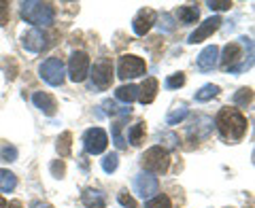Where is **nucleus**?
Instances as JSON below:
<instances>
[{
    "mask_svg": "<svg viewBox=\"0 0 255 208\" xmlns=\"http://www.w3.org/2000/svg\"><path fill=\"white\" fill-rule=\"evenodd\" d=\"M219 134L228 140H241L247 132V117L236 108H221L215 119Z\"/></svg>",
    "mask_w": 255,
    "mask_h": 208,
    "instance_id": "1",
    "label": "nucleus"
},
{
    "mask_svg": "<svg viewBox=\"0 0 255 208\" xmlns=\"http://www.w3.org/2000/svg\"><path fill=\"white\" fill-rule=\"evenodd\" d=\"M21 17L34 26H51L55 19V11L49 2H38V0H28L21 4Z\"/></svg>",
    "mask_w": 255,
    "mask_h": 208,
    "instance_id": "2",
    "label": "nucleus"
},
{
    "mask_svg": "<svg viewBox=\"0 0 255 208\" xmlns=\"http://www.w3.org/2000/svg\"><path fill=\"white\" fill-rule=\"evenodd\" d=\"M140 164L149 174H164L170 168V155L164 147H151L140 157Z\"/></svg>",
    "mask_w": 255,
    "mask_h": 208,
    "instance_id": "3",
    "label": "nucleus"
},
{
    "mask_svg": "<svg viewBox=\"0 0 255 208\" xmlns=\"http://www.w3.org/2000/svg\"><path fill=\"white\" fill-rule=\"evenodd\" d=\"M147 73V64L138 55H122L117 64V77L128 81V79H136Z\"/></svg>",
    "mask_w": 255,
    "mask_h": 208,
    "instance_id": "4",
    "label": "nucleus"
},
{
    "mask_svg": "<svg viewBox=\"0 0 255 208\" xmlns=\"http://www.w3.org/2000/svg\"><path fill=\"white\" fill-rule=\"evenodd\" d=\"M38 73H41V79H43L47 85L60 87L64 83V62L60 58H47L41 64Z\"/></svg>",
    "mask_w": 255,
    "mask_h": 208,
    "instance_id": "5",
    "label": "nucleus"
},
{
    "mask_svg": "<svg viewBox=\"0 0 255 208\" xmlns=\"http://www.w3.org/2000/svg\"><path fill=\"white\" fill-rule=\"evenodd\" d=\"M90 75V55L85 51H75L68 60V77L73 83H83Z\"/></svg>",
    "mask_w": 255,
    "mask_h": 208,
    "instance_id": "6",
    "label": "nucleus"
},
{
    "mask_svg": "<svg viewBox=\"0 0 255 208\" xmlns=\"http://www.w3.org/2000/svg\"><path fill=\"white\" fill-rule=\"evenodd\" d=\"M109 145V136L102 127H90L85 134H83V149L85 153L90 155H100L105 153V149Z\"/></svg>",
    "mask_w": 255,
    "mask_h": 208,
    "instance_id": "7",
    "label": "nucleus"
},
{
    "mask_svg": "<svg viewBox=\"0 0 255 208\" xmlns=\"http://www.w3.org/2000/svg\"><path fill=\"white\" fill-rule=\"evenodd\" d=\"M92 85L96 90H107L113 83V64L107 58H100L98 62H94V68H92Z\"/></svg>",
    "mask_w": 255,
    "mask_h": 208,
    "instance_id": "8",
    "label": "nucleus"
},
{
    "mask_svg": "<svg viewBox=\"0 0 255 208\" xmlns=\"http://www.w3.org/2000/svg\"><path fill=\"white\" fill-rule=\"evenodd\" d=\"M49 38H47V34L43 30H38V28H32V30H28V32H23V36H21V47L26 51H30V53H41L43 49L49 43Z\"/></svg>",
    "mask_w": 255,
    "mask_h": 208,
    "instance_id": "9",
    "label": "nucleus"
},
{
    "mask_svg": "<svg viewBox=\"0 0 255 208\" xmlns=\"http://www.w3.org/2000/svg\"><path fill=\"white\" fill-rule=\"evenodd\" d=\"M219 26H221V17H217V15H213V17H209V19H204L200 26H198L194 32L189 34V38H187V43H191V45H196V43H202V41H206L213 32H217L219 30Z\"/></svg>",
    "mask_w": 255,
    "mask_h": 208,
    "instance_id": "10",
    "label": "nucleus"
},
{
    "mask_svg": "<svg viewBox=\"0 0 255 208\" xmlns=\"http://www.w3.org/2000/svg\"><path fill=\"white\" fill-rule=\"evenodd\" d=\"M134 189H136V194L140 198H145V200H151L157 191H159V183L157 179L153 177V174H138L136 179H134Z\"/></svg>",
    "mask_w": 255,
    "mask_h": 208,
    "instance_id": "11",
    "label": "nucleus"
},
{
    "mask_svg": "<svg viewBox=\"0 0 255 208\" xmlns=\"http://www.w3.org/2000/svg\"><path fill=\"white\" fill-rule=\"evenodd\" d=\"M243 58L241 53V45L238 43H230L223 47V58H221V68L230 70V73H241V66H238V60Z\"/></svg>",
    "mask_w": 255,
    "mask_h": 208,
    "instance_id": "12",
    "label": "nucleus"
},
{
    "mask_svg": "<svg viewBox=\"0 0 255 208\" xmlns=\"http://www.w3.org/2000/svg\"><path fill=\"white\" fill-rule=\"evenodd\" d=\"M155 19H157L155 11H151V9H142V11H138V13H136V17H134V21H132V30L136 32L138 36H145L147 32H149L151 28H153Z\"/></svg>",
    "mask_w": 255,
    "mask_h": 208,
    "instance_id": "13",
    "label": "nucleus"
},
{
    "mask_svg": "<svg viewBox=\"0 0 255 208\" xmlns=\"http://www.w3.org/2000/svg\"><path fill=\"white\" fill-rule=\"evenodd\" d=\"M217 58H219V47L217 45H209L204 47V49L200 51V55H198V68L202 70V73H209V70H213L215 66H217Z\"/></svg>",
    "mask_w": 255,
    "mask_h": 208,
    "instance_id": "14",
    "label": "nucleus"
},
{
    "mask_svg": "<svg viewBox=\"0 0 255 208\" xmlns=\"http://www.w3.org/2000/svg\"><path fill=\"white\" fill-rule=\"evenodd\" d=\"M32 102H34V106L47 117H53L55 110H58V102H55L53 96L47 94V92H36L32 96Z\"/></svg>",
    "mask_w": 255,
    "mask_h": 208,
    "instance_id": "15",
    "label": "nucleus"
},
{
    "mask_svg": "<svg viewBox=\"0 0 255 208\" xmlns=\"http://www.w3.org/2000/svg\"><path fill=\"white\" fill-rule=\"evenodd\" d=\"M155 96H157V79L149 77V79H145V83L138 87V98L136 100L140 104H151L155 100Z\"/></svg>",
    "mask_w": 255,
    "mask_h": 208,
    "instance_id": "16",
    "label": "nucleus"
},
{
    "mask_svg": "<svg viewBox=\"0 0 255 208\" xmlns=\"http://www.w3.org/2000/svg\"><path fill=\"white\" fill-rule=\"evenodd\" d=\"M81 200H83L85 208H105V206H107L105 194H102V191H98V189H85L83 196H81Z\"/></svg>",
    "mask_w": 255,
    "mask_h": 208,
    "instance_id": "17",
    "label": "nucleus"
},
{
    "mask_svg": "<svg viewBox=\"0 0 255 208\" xmlns=\"http://www.w3.org/2000/svg\"><path fill=\"white\" fill-rule=\"evenodd\" d=\"M115 98H117L119 102L132 104L134 100L138 98V87H136V85H122V87H117V92H115Z\"/></svg>",
    "mask_w": 255,
    "mask_h": 208,
    "instance_id": "18",
    "label": "nucleus"
},
{
    "mask_svg": "<svg viewBox=\"0 0 255 208\" xmlns=\"http://www.w3.org/2000/svg\"><path fill=\"white\" fill-rule=\"evenodd\" d=\"M177 17H179V21H181V23H196V21H198V17H200V11H198V6L183 4V6H179Z\"/></svg>",
    "mask_w": 255,
    "mask_h": 208,
    "instance_id": "19",
    "label": "nucleus"
},
{
    "mask_svg": "<svg viewBox=\"0 0 255 208\" xmlns=\"http://www.w3.org/2000/svg\"><path fill=\"white\" fill-rule=\"evenodd\" d=\"M15 187H17V177L13 172L4 170V168H0V191L2 194H11Z\"/></svg>",
    "mask_w": 255,
    "mask_h": 208,
    "instance_id": "20",
    "label": "nucleus"
},
{
    "mask_svg": "<svg viewBox=\"0 0 255 208\" xmlns=\"http://www.w3.org/2000/svg\"><path fill=\"white\" fill-rule=\"evenodd\" d=\"M70 151H73V134L62 132V136L58 138V153H60V157H68Z\"/></svg>",
    "mask_w": 255,
    "mask_h": 208,
    "instance_id": "21",
    "label": "nucleus"
},
{
    "mask_svg": "<svg viewBox=\"0 0 255 208\" xmlns=\"http://www.w3.org/2000/svg\"><path fill=\"white\" fill-rule=\"evenodd\" d=\"M217 94H219V87H217V85H213V83H209V85L200 87V90L196 92L194 98H196L198 102H209V100H213Z\"/></svg>",
    "mask_w": 255,
    "mask_h": 208,
    "instance_id": "22",
    "label": "nucleus"
},
{
    "mask_svg": "<svg viewBox=\"0 0 255 208\" xmlns=\"http://www.w3.org/2000/svg\"><path fill=\"white\" fill-rule=\"evenodd\" d=\"M232 102L236 104V106H249V104L253 102V90L251 87H243V90H238L234 94Z\"/></svg>",
    "mask_w": 255,
    "mask_h": 208,
    "instance_id": "23",
    "label": "nucleus"
},
{
    "mask_svg": "<svg viewBox=\"0 0 255 208\" xmlns=\"http://www.w3.org/2000/svg\"><path fill=\"white\" fill-rule=\"evenodd\" d=\"M187 115H189L187 106H185V104H181V106H177L174 110H170V113H168V117H166V123H168V125H177V123H181Z\"/></svg>",
    "mask_w": 255,
    "mask_h": 208,
    "instance_id": "24",
    "label": "nucleus"
},
{
    "mask_svg": "<svg viewBox=\"0 0 255 208\" xmlns=\"http://www.w3.org/2000/svg\"><path fill=\"white\" fill-rule=\"evenodd\" d=\"M145 130H147V127H145V123H142V121L134 123V125L130 127V142H132L134 147H138L140 142H142V136H145Z\"/></svg>",
    "mask_w": 255,
    "mask_h": 208,
    "instance_id": "25",
    "label": "nucleus"
},
{
    "mask_svg": "<svg viewBox=\"0 0 255 208\" xmlns=\"http://www.w3.org/2000/svg\"><path fill=\"white\" fill-rule=\"evenodd\" d=\"M145 208H172V202H170L168 196L159 194V196H155V198H151Z\"/></svg>",
    "mask_w": 255,
    "mask_h": 208,
    "instance_id": "26",
    "label": "nucleus"
},
{
    "mask_svg": "<svg viewBox=\"0 0 255 208\" xmlns=\"http://www.w3.org/2000/svg\"><path fill=\"white\" fill-rule=\"evenodd\" d=\"M117 166H119V157H117V153H109V155H105V159H102V170H105L107 174L115 172V170H117Z\"/></svg>",
    "mask_w": 255,
    "mask_h": 208,
    "instance_id": "27",
    "label": "nucleus"
},
{
    "mask_svg": "<svg viewBox=\"0 0 255 208\" xmlns=\"http://www.w3.org/2000/svg\"><path fill=\"white\" fill-rule=\"evenodd\" d=\"M164 85L168 87V90H179V87L185 85V75H183V73H174V75H170L168 79H166Z\"/></svg>",
    "mask_w": 255,
    "mask_h": 208,
    "instance_id": "28",
    "label": "nucleus"
},
{
    "mask_svg": "<svg viewBox=\"0 0 255 208\" xmlns=\"http://www.w3.org/2000/svg\"><path fill=\"white\" fill-rule=\"evenodd\" d=\"M157 26H159V30L162 32H172L174 30V23H172V15H168V13H162L157 17Z\"/></svg>",
    "mask_w": 255,
    "mask_h": 208,
    "instance_id": "29",
    "label": "nucleus"
},
{
    "mask_svg": "<svg viewBox=\"0 0 255 208\" xmlns=\"http://www.w3.org/2000/svg\"><path fill=\"white\" fill-rule=\"evenodd\" d=\"M122 127H124L122 121H117V123L113 125V140H115V145H117L119 149H126V140H124V136H122Z\"/></svg>",
    "mask_w": 255,
    "mask_h": 208,
    "instance_id": "30",
    "label": "nucleus"
},
{
    "mask_svg": "<svg viewBox=\"0 0 255 208\" xmlns=\"http://www.w3.org/2000/svg\"><path fill=\"white\" fill-rule=\"evenodd\" d=\"M117 200H119V204L126 206V208H138L136 202H134V198H132V196H128V191H122V194L117 196Z\"/></svg>",
    "mask_w": 255,
    "mask_h": 208,
    "instance_id": "31",
    "label": "nucleus"
},
{
    "mask_svg": "<svg viewBox=\"0 0 255 208\" xmlns=\"http://www.w3.org/2000/svg\"><path fill=\"white\" fill-rule=\"evenodd\" d=\"M230 6H232V2H228V0H221V2H217V0H211V2H209L211 11H228Z\"/></svg>",
    "mask_w": 255,
    "mask_h": 208,
    "instance_id": "32",
    "label": "nucleus"
},
{
    "mask_svg": "<svg viewBox=\"0 0 255 208\" xmlns=\"http://www.w3.org/2000/svg\"><path fill=\"white\" fill-rule=\"evenodd\" d=\"M9 21V4L0 0V26H6Z\"/></svg>",
    "mask_w": 255,
    "mask_h": 208,
    "instance_id": "33",
    "label": "nucleus"
},
{
    "mask_svg": "<svg viewBox=\"0 0 255 208\" xmlns=\"http://www.w3.org/2000/svg\"><path fill=\"white\" fill-rule=\"evenodd\" d=\"M102 108H105L107 115H117V113H119V110H117V104H115L113 100H105V102H102Z\"/></svg>",
    "mask_w": 255,
    "mask_h": 208,
    "instance_id": "34",
    "label": "nucleus"
},
{
    "mask_svg": "<svg viewBox=\"0 0 255 208\" xmlns=\"http://www.w3.org/2000/svg\"><path fill=\"white\" fill-rule=\"evenodd\" d=\"M2 157L6 162H15V157H17V149L15 147H4L2 149Z\"/></svg>",
    "mask_w": 255,
    "mask_h": 208,
    "instance_id": "35",
    "label": "nucleus"
},
{
    "mask_svg": "<svg viewBox=\"0 0 255 208\" xmlns=\"http://www.w3.org/2000/svg\"><path fill=\"white\" fill-rule=\"evenodd\" d=\"M51 172H53V177H58V179H60L62 174H64V164H62V162H60V164H58V162L51 164Z\"/></svg>",
    "mask_w": 255,
    "mask_h": 208,
    "instance_id": "36",
    "label": "nucleus"
},
{
    "mask_svg": "<svg viewBox=\"0 0 255 208\" xmlns=\"http://www.w3.org/2000/svg\"><path fill=\"white\" fill-rule=\"evenodd\" d=\"M6 208H21V202H19V200H13V202H9V206H6Z\"/></svg>",
    "mask_w": 255,
    "mask_h": 208,
    "instance_id": "37",
    "label": "nucleus"
},
{
    "mask_svg": "<svg viewBox=\"0 0 255 208\" xmlns=\"http://www.w3.org/2000/svg\"><path fill=\"white\" fill-rule=\"evenodd\" d=\"M0 208H6V202H4V198L0 196Z\"/></svg>",
    "mask_w": 255,
    "mask_h": 208,
    "instance_id": "38",
    "label": "nucleus"
}]
</instances>
